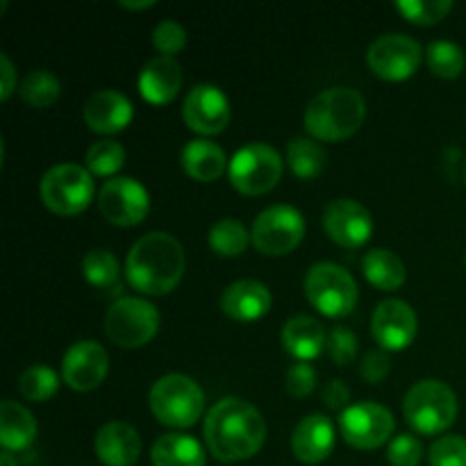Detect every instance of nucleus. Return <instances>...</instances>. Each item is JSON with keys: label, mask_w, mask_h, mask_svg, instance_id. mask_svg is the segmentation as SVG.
I'll use <instances>...</instances> for the list:
<instances>
[{"label": "nucleus", "mask_w": 466, "mask_h": 466, "mask_svg": "<svg viewBox=\"0 0 466 466\" xmlns=\"http://www.w3.org/2000/svg\"><path fill=\"white\" fill-rule=\"evenodd\" d=\"M185 248L168 232H150L130 248L126 278L144 296H167L185 276Z\"/></svg>", "instance_id": "2"}, {"label": "nucleus", "mask_w": 466, "mask_h": 466, "mask_svg": "<svg viewBox=\"0 0 466 466\" xmlns=\"http://www.w3.org/2000/svg\"><path fill=\"white\" fill-rule=\"evenodd\" d=\"M464 182H466V162H464Z\"/></svg>", "instance_id": "46"}, {"label": "nucleus", "mask_w": 466, "mask_h": 466, "mask_svg": "<svg viewBox=\"0 0 466 466\" xmlns=\"http://www.w3.org/2000/svg\"><path fill=\"white\" fill-rule=\"evenodd\" d=\"M267 423L259 410L241 399H223L205 417V444L221 462H241L259 453Z\"/></svg>", "instance_id": "1"}, {"label": "nucleus", "mask_w": 466, "mask_h": 466, "mask_svg": "<svg viewBox=\"0 0 466 466\" xmlns=\"http://www.w3.org/2000/svg\"><path fill=\"white\" fill-rule=\"evenodd\" d=\"M423 59V48L417 39L400 32L378 36L367 55L369 68L378 77L390 82H403L414 76Z\"/></svg>", "instance_id": "11"}, {"label": "nucleus", "mask_w": 466, "mask_h": 466, "mask_svg": "<svg viewBox=\"0 0 466 466\" xmlns=\"http://www.w3.org/2000/svg\"><path fill=\"white\" fill-rule=\"evenodd\" d=\"M431 466H466V440L446 435L431 446Z\"/></svg>", "instance_id": "37"}, {"label": "nucleus", "mask_w": 466, "mask_h": 466, "mask_svg": "<svg viewBox=\"0 0 466 466\" xmlns=\"http://www.w3.org/2000/svg\"><path fill=\"white\" fill-rule=\"evenodd\" d=\"M182 168L187 176L198 182H214L223 176L230 162L226 159L221 146L208 139H191L180 153Z\"/></svg>", "instance_id": "24"}, {"label": "nucleus", "mask_w": 466, "mask_h": 466, "mask_svg": "<svg viewBox=\"0 0 466 466\" xmlns=\"http://www.w3.org/2000/svg\"><path fill=\"white\" fill-rule=\"evenodd\" d=\"M314 387H317V369L309 362H296L287 371L285 390L294 399H305V396L312 394Z\"/></svg>", "instance_id": "40"}, {"label": "nucleus", "mask_w": 466, "mask_h": 466, "mask_svg": "<svg viewBox=\"0 0 466 466\" xmlns=\"http://www.w3.org/2000/svg\"><path fill=\"white\" fill-rule=\"evenodd\" d=\"M282 346L299 362H309L323 353L328 346V335L317 319L294 317L282 328Z\"/></svg>", "instance_id": "23"}, {"label": "nucleus", "mask_w": 466, "mask_h": 466, "mask_svg": "<svg viewBox=\"0 0 466 466\" xmlns=\"http://www.w3.org/2000/svg\"><path fill=\"white\" fill-rule=\"evenodd\" d=\"M305 296L309 305L328 319H341L358 305V282L346 268L319 262L305 276Z\"/></svg>", "instance_id": "6"}, {"label": "nucleus", "mask_w": 466, "mask_h": 466, "mask_svg": "<svg viewBox=\"0 0 466 466\" xmlns=\"http://www.w3.org/2000/svg\"><path fill=\"white\" fill-rule=\"evenodd\" d=\"M159 330V312L146 299H118L105 314V335L121 349H141Z\"/></svg>", "instance_id": "9"}, {"label": "nucleus", "mask_w": 466, "mask_h": 466, "mask_svg": "<svg viewBox=\"0 0 466 466\" xmlns=\"http://www.w3.org/2000/svg\"><path fill=\"white\" fill-rule=\"evenodd\" d=\"M155 466H205V451L191 435L168 432L150 451Z\"/></svg>", "instance_id": "26"}, {"label": "nucleus", "mask_w": 466, "mask_h": 466, "mask_svg": "<svg viewBox=\"0 0 466 466\" xmlns=\"http://www.w3.org/2000/svg\"><path fill=\"white\" fill-rule=\"evenodd\" d=\"M109 355L98 341H77L66 350L62 362V380L73 391H91L105 380Z\"/></svg>", "instance_id": "17"}, {"label": "nucleus", "mask_w": 466, "mask_h": 466, "mask_svg": "<svg viewBox=\"0 0 466 466\" xmlns=\"http://www.w3.org/2000/svg\"><path fill=\"white\" fill-rule=\"evenodd\" d=\"M36 419L16 400L0 403V444L5 451H23L35 441Z\"/></svg>", "instance_id": "25"}, {"label": "nucleus", "mask_w": 466, "mask_h": 466, "mask_svg": "<svg viewBox=\"0 0 466 466\" xmlns=\"http://www.w3.org/2000/svg\"><path fill=\"white\" fill-rule=\"evenodd\" d=\"M59 390V378L46 364H35V367L25 369L18 378V391L30 403H46L53 399Z\"/></svg>", "instance_id": "32"}, {"label": "nucleus", "mask_w": 466, "mask_h": 466, "mask_svg": "<svg viewBox=\"0 0 466 466\" xmlns=\"http://www.w3.org/2000/svg\"><path fill=\"white\" fill-rule=\"evenodd\" d=\"M82 273H85V280L96 289H118L121 268L109 250L98 248L86 253L82 259Z\"/></svg>", "instance_id": "31"}, {"label": "nucleus", "mask_w": 466, "mask_h": 466, "mask_svg": "<svg viewBox=\"0 0 466 466\" xmlns=\"http://www.w3.org/2000/svg\"><path fill=\"white\" fill-rule=\"evenodd\" d=\"M394 414L378 403L350 405L341 412L339 431L346 444L360 451H376L394 435Z\"/></svg>", "instance_id": "12"}, {"label": "nucleus", "mask_w": 466, "mask_h": 466, "mask_svg": "<svg viewBox=\"0 0 466 466\" xmlns=\"http://www.w3.org/2000/svg\"><path fill=\"white\" fill-rule=\"evenodd\" d=\"M250 244L246 226L237 218H221L209 230V248L221 258H239Z\"/></svg>", "instance_id": "29"}, {"label": "nucleus", "mask_w": 466, "mask_h": 466, "mask_svg": "<svg viewBox=\"0 0 466 466\" xmlns=\"http://www.w3.org/2000/svg\"><path fill=\"white\" fill-rule=\"evenodd\" d=\"M182 118L198 135H218L230 123V100L218 86L196 85L182 105Z\"/></svg>", "instance_id": "15"}, {"label": "nucleus", "mask_w": 466, "mask_h": 466, "mask_svg": "<svg viewBox=\"0 0 466 466\" xmlns=\"http://www.w3.org/2000/svg\"><path fill=\"white\" fill-rule=\"evenodd\" d=\"M100 214L121 228L139 226L150 209V196L135 177H112L98 194Z\"/></svg>", "instance_id": "13"}, {"label": "nucleus", "mask_w": 466, "mask_h": 466, "mask_svg": "<svg viewBox=\"0 0 466 466\" xmlns=\"http://www.w3.org/2000/svg\"><path fill=\"white\" fill-rule=\"evenodd\" d=\"M150 410L162 426L182 431L198 423L205 410V394L194 378L168 373L150 390Z\"/></svg>", "instance_id": "4"}, {"label": "nucleus", "mask_w": 466, "mask_h": 466, "mask_svg": "<svg viewBox=\"0 0 466 466\" xmlns=\"http://www.w3.org/2000/svg\"><path fill=\"white\" fill-rule=\"evenodd\" d=\"M335 449V426L323 414L300 419L291 435V451L303 464H319L330 458Z\"/></svg>", "instance_id": "19"}, {"label": "nucleus", "mask_w": 466, "mask_h": 466, "mask_svg": "<svg viewBox=\"0 0 466 466\" xmlns=\"http://www.w3.org/2000/svg\"><path fill=\"white\" fill-rule=\"evenodd\" d=\"M287 164L299 177L312 180V177L321 176L323 167H326V150L319 146L317 139L296 137L287 146Z\"/></svg>", "instance_id": "28"}, {"label": "nucleus", "mask_w": 466, "mask_h": 466, "mask_svg": "<svg viewBox=\"0 0 466 466\" xmlns=\"http://www.w3.org/2000/svg\"><path fill=\"white\" fill-rule=\"evenodd\" d=\"M18 94L25 100L30 107L46 109L50 105L57 103L59 94H62V85H59L57 76L50 71H32L23 77L18 85Z\"/></svg>", "instance_id": "30"}, {"label": "nucleus", "mask_w": 466, "mask_h": 466, "mask_svg": "<svg viewBox=\"0 0 466 466\" xmlns=\"http://www.w3.org/2000/svg\"><path fill=\"white\" fill-rule=\"evenodd\" d=\"M390 358H387L385 350H369L364 355L362 364H360V376L364 378L371 385H378L380 380H385L387 373H390Z\"/></svg>", "instance_id": "41"}, {"label": "nucleus", "mask_w": 466, "mask_h": 466, "mask_svg": "<svg viewBox=\"0 0 466 466\" xmlns=\"http://www.w3.org/2000/svg\"><path fill=\"white\" fill-rule=\"evenodd\" d=\"M132 121V103L116 89H100L85 103V123L98 135H116Z\"/></svg>", "instance_id": "18"}, {"label": "nucleus", "mask_w": 466, "mask_h": 466, "mask_svg": "<svg viewBox=\"0 0 466 466\" xmlns=\"http://www.w3.org/2000/svg\"><path fill=\"white\" fill-rule=\"evenodd\" d=\"M182 82H185V76H182L180 64L173 57L157 55L141 68L139 94L150 105H167L177 98Z\"/></svg>", "instance_id": "20"}, {"label": "nucleus", "mask_w": 466, "mask_h": 466, "mask_svg": "<svg viewBox=\"0 0 466 466\" xmlns=\"http://www.w3.org/2000/svg\"><path fill=\"white\" fill-rule=\"evenodd\" d=\"M423 458V444L414 435H399L387 449V460L391 466H419Z\"/></svg>", "instance_id": "39"}, {"label": "nucleus", "mask_w": 466, "mask_h": 466, "mask_svg": "<svg viewBox=\"0 0 466 466\" xmlns=\"http://www.w3.org/2000/svg\"><path fill=\"white\" fill-rule=\"evenodd\" d=\"M371 330L382 350H405L417 337L419 319L410 303L387 299L373 312Z\"/></svg>", "instance_id": "16"}, {"label": "nucleus", "mask_w": 466, "mask_h": 466, "mask_svg": "<svg viewBox=\"0 0 466 466\" xmlns=\"http://www.w3.org/2000/svg\"><path fill=\"white\" fill-rule=\"evenodd\" d=\"M41 200L57 217H76L94 198V177L80 164H57L48 168L39 185Z\"/></svg>", "instance_id": "7"}, {"label": "nucleus", "mask_w": 466, "mask_h": 466, "mask_svg": "<svg viewBox=\"0 0 466 466\" xmlns=\"http://www.w3.org/2000/svg\"><path fill=\"white\" fill-rule=\"evenodd\" d=\"M0 77H3V86H0V100H9L16 86V73H14L12 62L5 53H0Z\"/></svg>", "instance_id": "43"}, {"label": "nucleus", "mask_w": 466, "mask_h": 466, "mask_svg": "<svg viewBox=\"0 0 466 466\" xmlns=\"http://www.w3.org/2000/svg\"><path fill=\"white\" fill-rule=\"evenodd\" d=\"M123 162H126V148L114 139L98 141L85 155L86 171L98 177H109L114 173H118Z\"/></svg>", "instance_id": "34"}, {"label": "nucleus", "mask_w": 466, "mask_h": 466, "mask_svg": "<svg viewBox=\"0 0 466 466\" xmlns=\"http://www.w3.org/2000/svg\"><path fill=\"white\" fill-rule=\"evenodd\" d=\"M232 187L244 196H264L282 177V157L273 146L255 141L237 150L228 167Z\"/></svg>", "instance_id": "8"}, {"label": "nucleus", "mask_w": 466, "mask_h": 466, "mask_svg": "<svg viewBox=\"0 0 466 466\" xmlns=\"http://www.w3.org/2000/svg\"><path fill=\"white\" fill-rule=\"evenodd\" d=\"M350 391L341 380H330L323 390V405L330 410H344L349 405Z\"/></svg>", "instance_id": "42"}, {"label": "nucleus", "mask_w": 466, "mask_h": 466, "mask_svg": "<svg viewBox=\"0 0 466 466\" xmlns=\"http://www.w3.org/2000/svg\"><path fill=\"white\" fill-rule=\"evenodd\" d=\"M358 337H355L353 330H349L344 326H337L328 335L326 349L337 367H349V364H353L358 360Z\"/></svg>", "instance_id": "36"}, {"label": "nucleus", "mask_w": 466, "mask_h": 466, "mask_svg": "<svg viewBox=\"0 0 466 466\" xmlns=\"http://www.w3.org/2000/svg\"><path fill=\"white\" fill-rule=\"evenodd\" d=\"M153 46L164 57H173L187 46V30L177 21H162L153 30Z\"/></svg>", "instance_id": "38"}, {"label": "nucleus", "mask_w": 466, "mask_h": 466, "mask_svg": "<svg viewBox=\"0 0 466 466\" xmlns=\"http://www.w3.org/2000/svg\"><path fill=\"white\" fill-rule=\"evenodd\" d=\"M0 464H3V466H16V460H14V455L9 453V451H3V455H0Z\"/></svg>", "instance_id": "45"}, {"label": "nucleus", "mask_w": 466, "mask_h": 466, "mask_svg": "<svg viewBox=\"0 0 466 466\" xmlns=\"http://www.w3.org/2000/svg\"><path fill=\"white\" fill-rule=\"evenodd\" d=\"M98 460L105 466H132L141 455V437L130 423H105L94 441Z\"/></svg>", "instance_id": "22"}, {"label": "nucleus", "mask_w": 466, "mask_h": 466, "mask_svg": "<svg viewBox=\"0 0 466 466\" xmlns=\"http://www.w3.org/2000/svg\"><path fill=\"white\" fill-rule=\"evenodd\" d=\"M403 414L419 435H440L458 419V396L446 382L421 380L405 396Z\"/></svg>", "instance_id": "5"}, {"label": "nucleus", "mask_w": 466, "mask_h": 466, "mask_svg": "<svg viewBox=\"0 0 466 466\" xmlns=\"http://www.w3.org/2000/svg\"><path fill=\"white\" fill-rule=\"evenodd\" d=\"M426 59L432 76L444 77V80L462 76L466 66L464 50L453 41H432L426 50Z\"/></svg>", "instance_id": "33"}, {"label": "nucleus", "mask_w": 466, "mask_h": 466, "mask_svg": "<svg viewBox=\"0 0 466 466\" xmlns=\"http://www.w3.org/2000/svg\"><path fill=\"white\" fill-rule=\"evenodd\" d=\"M396 9L414 25H435L453 9L451 0H399Z\"/></svg>", "instance_id": "35"}, {"label": "nucleus", "mask_w": 466, "mask_h": 466, "mask_svg": "<svg viewBox=\"0 0 466 466\" xmlns=\"http://www.w3.org/2000/svg\"><path fill=\"white\" fill-rule=\"evenodd\" d=\"M271 291L259 280H237L221 294V309L235 321H258L271 309Z\"/></svg>", "instance_id": "21"}, {"label": "nucleus", "mask_w": 466, "mask_h": 466, "mask_svg": "<svg viewBox=\"0 0 466 466\" xmlns=\"http://www.w3.org/2000/svg\"><path fill=\"white\" fill-rule=\"evenodd\" d=\"M323 230L335 244L360 248L373 235L371 212L353 198H337L323 212Z\"/></svg>", "instance_id": "14"}, {"label": "nucleus", "mask_w": 466, "mask_h": 466, "mask_svg": "<svg viewBox=\"0 0 466 466\" xmlns=\"http://www.w3.org/2000/svg\"><path fill=\"white\" fill-rule=\"evenodd\" d=\"M305 237V218L291 205L267 208L253 223L250 241L267 258H282L299 248Z\"/></svg>", "instance_id": "10"}, {"label": "nucleus", "mask_w": 466, "mask_h": 466, "mask_svg": "<svg viewBox=\"0 0 466 466\" xmlns=\"http://www.w3.org/2000/svg\"><path fill=\"white\" fill-rule=\"evenodd\" d=\"M362 271L364 278L371 282L376 289L382 291H394L399 287H403L405 278V264L400 262V258L396 253L387 248H373L364 255L362 259Z\"/></svg>", "instance_id": "27"}, {"label": "nucleus", "mask_w": 466, "mask_h": 466, "mask_svg": "<svg viewBox=\"0 0 466 466\" xmlns=\"http://www.w3.org/2000/svg\"><path fill=\"white\" fill-rule=\"evenodd\" d=\"M121 5L123 9H150V7H155V0H139V3H130V0H121Z\"/></svg>", "instance_id": "44"}, {"label": "nucleus", "mask_w": 466, "mask_h": 466, "mask_svg": "<svg viewBox=\"0 0 466 466\" xmlns=\"http://www.w3.org/2000/svg\"><path fill=\"white\" fill-rule=\"evenodd\" d=\"M367 118L362 94L349 86H332L309 100L305 109V130L317 141H344L353 137Z\"/></svg>", "instance_id": "3"}]
</instances>
